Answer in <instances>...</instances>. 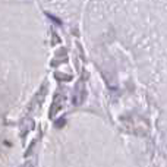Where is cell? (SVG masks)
<instances>
[{
	"mask_svg": "<svg viewBox=\"0 0 167 167\" xmlns=\"http://www.w3.org/2000/svg\"><path fill=\"white\" fill-rule=\"evenodd\" d=\"M81 19L100 72L134 88L167 157V0H86Z\"/></svg>",
	"mask_w": 167,
	"mask_h": 167,
	"instance_id": "1",
	"label": "cell"
},
{
	"mask_svg": "<svg viewBox=\"0 0 167 167\" xmlns=\"http://www.w3.org/2000/svg\"><path fill=\"white\" fill-rule=\"evenodd\" d=\"M44 9L67 22L81 19L86 0H38Z\"/></svg>",
	"mask_w": 167,
	"mask_h": 167,
	"instance_id": "2",
	"label": "cell"
}]
</instances>
